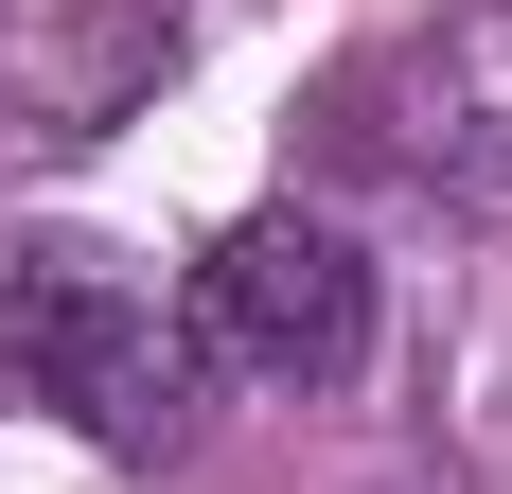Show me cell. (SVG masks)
<instances>
[{
	"label": "cell",
	"instance_id": "obj_1",
	"mask_svg": "<svg viewBox=\"0 0 512 494\" xmlns=\"http://www.w3.org/2000/svg\"><path fill=\"white\" fill-rule=\"evenodd\" d=\"M0 389L71 406L106 459H159L195 424V336H177L106 247H0Z\"/></svg>",
	"mask_w": 512,
	"mask_h": 494
},
{
	"label": "cell",
	"instance_id": "obj_2",
	"mask_svg": "<svg viewBox=\"0 0 512 494\" xmlns=\"http://www.w3.org/2000/svg\"><path fill=\"white\" fill-rule=\"evenodd\" d=\"M177 336H195V371H248V389H336L371 353V265L318 212H248V230H212Z\"/></svg>",
	"mask_w": 512,
	"mask_h": 494
}]
</instances>
